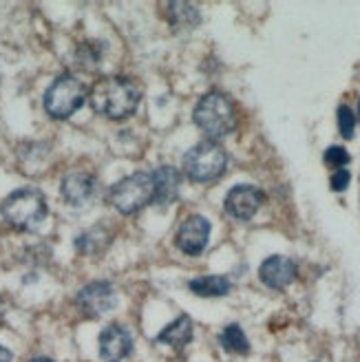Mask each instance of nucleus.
Here are the masks:
<instances>
[{"label":"nucleus","mask_w":360,"mask_h":362,"mask_svg":"<svg viewBox=\"0 0 360 362\" xmlns=\"http://www.w3.org/2000/svg\"><path fill=\"white\" fill-rule=\"evenodd\" d=\"M141 100V88L137 82L122 76L100 78L91 90H88V104L93 111L109 119H126L131 117Z\"/></svg>","instance_id":"obj_1"},{"label":"nucleus","mask_w":360,"mask_h":362,"mask_svg":"<svg viewBox=\"0 0 360 362\" xmlns=\"http://www.w3.org/2000/svg\"><path fill=\"white\" fill-rule=\"evenodd\" d=\"M194 124L212 141L237 129V108L221 90H210L194 106Z\"/></svg>","instance_id":"obj_2"},{"label":"nucleus","mask_w":360,"mask_h":362,"mask_svg":"<svg viewBox=\"0 0 360 362\" xmlns=\"http://www.w3.org/2000/svg\"><path fill=\"white\" fill-rule=\"evenodd\" d=\"M5 221L16 230H35L47 219V199L38 188H21L13 190L3 202Z\"/></svg>","instance_id":"obj_3"},{"label":"nucleus","mask_w":360,"mask_h":362,"mask_svg":"<svg viewBox=\"0 0 360 362\" xmlns=\"http://www.w3.org/2000/svg\"><path fill=\"white\" fill-rule=\"evenodd\" d=\"M228 168V153L221 144L206 139L192 146L184 157V173L197 184H208L223 175Z\"/></svg>","instance_id":"obj_4"},{"label":"nucleus","mask_w":360,"mask_h":362,"mask_svg":"<svg viewBox=\"0 0 360 362\" xmlns=\"http://www.w3.org/2000/svg\"><path fill=\"white\" fill-rule=\"evenodd\" d=\"M153 194L155 186L151 173H133L111 186L109 202L122 214H135L153 202Z\"/></svg>","instance_id":"obj_5"},{"label":"nucleus","mask_w":360,"mask_h":362,"mask_svg":"<svg viewBox=\"0 0 360 362\" xmlns=\"http://www.w3.org/2000/svg\"><path fill=\"white\" fill-rule=\"evenodd\" d=\"M45 111L53 119H66L86 102V88L74 76H60L45 90Z\"/></svg>","instance_id":"obj_6"},{"label":"nucleus","mask_w":360,"mask_h":362,"mask_svg":"<svg viewBox=\"0 0 360 362\" xmlns=\"http://www.w3.org/2000/svg\"><path fill=\"white\" fill-rule=\"evenodd\" d=\"M76 303L86 316L98 318V316H104L111 310H115L117 294H115L111 283L95 281V283H88L80 289L78 296H76Z\"/></svg>","instance_id":"obj_7"},{"label":"nucleus","mask_w":360,"mask_h":362,"mask_svg":"<svg viewBox=\"0 0 360 362\" xmlns=\"http://www.w3.org/2000/svg\"><path fill=\"white\" fill-rule=\"evenodd\" d=\"M208 241H210V221L202 214H190L188 219L182 221V226H179L175 234L177 247L188 257H199L208 247Z\"/></svg>","instance_id":"obj_8"},{"label":"nucleus","mask_w":360,"mask_h":362,"mask_svg":"<svg viewBox=\"0 0 360 362\" xmlns=\"http://www.w3.org/2000/svg\"><path fill=\"white\" fill-rule=\"evenodd\" d=\"M263 199L265 197L257 186L241 184V186L230 188V192L226 194L223 208H226V212L232 216V219L248 221L259 212V208L263 206Z\"/></svg>","instance_id":"obj_9"},{"label":"nucleus","mask_w":360,"mask_h":362,"mask_svg":"<svg viewBox=\"0 0 360 362\" xmlns=\"http://www.w3.org/2000/svg\"><path fill=\"white\" fill-rule=\"evenodd\" d=\"M133 349V338L122 325H109L98 340V351L104 362H120Z\"/></svg>","instance_id":"obj_10"},{"label":"nucleus","mask_w":360,"mask_h":362,"mask_svg":"<svg viewBox=\"0 0 360 362\" xmlns=\"http://www.w3.org/2000/svg\"><path fill=\"white\" fill-rule=\"evenodd\" d=\"M259 279L269 289H285L296 279V265H294V261H290L287 257H281V255L267 257L259 267Z\"/></svg>","instance_id":"obj_11"},{"label":"nucleus","mask_w":360,"mask_h":362,"mask_svg":"<svg viewBox=\"0 0 360 362\" xmlns=\"http://www.w3.org/2000/svg\"><path fill=\"white\" fill-rule=\"evenodd\" d=\"M95 186L98 181L91 173H82V170H74L64 175L60 190L64 202L71 206H84L86 202H91L93 194H95Z\"/></svg>","instance_id":"obj_12"},{"label":"nucleus","mask_w":360,"mask_h":362,"mask_svg":"<svg viewBox=\"0 0 360 362\" xmlns=\"http://www.w3.org/2000/svg\"><path fill=\"white\" fill-rule=\"evenodd\" d=\"M151 177H153V186H155L153 202L155 204L175 202L179 194V184H182V175H179V170L173 166H161L155 173H151Z\"/></svg>","instance_id":"obj_13"},{"label":"nucleus","mask_w":360,"mask_h":362,"mask_svg":"<svg viewBox=\"0 0 360 362\" xmlns=\"http://www.w3.org/2000/svg\"><path fill=\"white\" fill-rule=\"evenodd\" d=\"M157 340L164 342V345H168V347L184 349L192 340V320L188 316H179L177 320H173L168 325V327H164L159 332Z\"/></svg>","instance_id":"obj_14"},{"label":"nucleus","mask_w":360,"mask_h":362,"mask_svg":"<svg viewBox=\"0 0 360 362\" xmlns=\"http://www.w3.org/2000/svg\"><path fill=\"white\" fill-rule=\"evenodd\" d=\"M190 292H194L197 296H204V298H219L226 296L232 283L226 276H197L188 283Z\"/></svg>","instance_id":"obj_15"},{"label":"nucleus","mask_w":360,"mask_h":362,"mask_svg":"<svg viewBox=\"0 0 360 362\" xmlns=\"http://www.w3.org/2000/svg\"><path fill=\"white\" fill-rule=\"evenodd\" d=\"M168 23L177 29H192L199 23V11L188 3H173L168 5Z\"/></svg>","instance_id":"obj_16"},{"label":"nucleus","mask_w":360,"mask_h":362,"mask_svg":"<svg viewBox=\"0 0 360 362\" xmlns=\"http://www.w3.org/2000/svg\"><path fill=\"white\" fill-rule=\"evenodd\" d=\"M219 340H221V347L230 354H237V356L250 354V340L239 325H228V327L221 332Z\"/></svg>","instance_id":"obj_17"},{"label":"nucleus","mask_w":360,"mask_h":362,"mask_svg":"<svg viewBox=\"0 0 360 362\" xmlns=\"http://www.w3.org/2000/svg\"><path fill=\"white\" fill-rule=\"evenodd\" d=\"M338 131L345 139H352L354 137V131H356V115L349 106H340L338 108Z\"/></svg>","instance_id":"obj_18"},{"label":"nucleus","mask_w":360,"mask_h":362,"mask_svg":"<svg viewBox=\"0 0 360 362\" xmlns=\"http://www.w3.org/2000/svg\"><path fill=\"white\" fill-rule=\"evenodd\" d=\"M349 153L343 148V146H330L327 151H325V164L327 166H334L336 170L338 168H343L345 164H349Z\"/></svg>","instance_id":"obj_19"},{"label":"nucleus","mask_w":360,"mask_h":362,"mask_svg":"<svg viewBox=\"0 0 360 362\" xmlns=\"http://www.w3.org/2000/svg\"><path fill=\"white\" fill-rule=\"evenodd\" d=\"M349 181H352V175H349V170H345V168H338V170L332 175V190H336V192H343V190H347Z\"/></svg>","instance_id":"obj_20"},{"label":"nucleus","mask_w":360,"mask_h":362,"mask_svg":"<svg viewBox=\"0 0 360 362\" xmlns=\"http://www.w3.org/2000/svg\"><path fill=\"white\" fill-rule=\"evenodd\" d=\"M0 362H11V351L0 345Z\"/></svg>","instance_id":"obj_21"},{"label":"nucleus","mask_w":360,"mask_h":362,"mask_svg":"<svg viewBox=\"0 0 360 362\" xmlns=\"http://www.w3.org/2000/svg\"><path fill=\"white\" fill-rule=\"evenodd\" d=\"M29 362H53L51 358H45V356H40V358H33V360H29Z\"/></svg>","instance_id":"obj_22"},{"label":"nucleus","mask_w":360,"mask_h":362,"mask_svg":"<svg viewBox=\"0 0 360 362\" xmlns=\"http://www.w3.org/2000/svg\"><path fill=\"white\" fill-rule=\"evenodd\" d=\"M0 318H3V300H0Z\"/></svg>","instance_id":"obj_23"}]
</instances>
